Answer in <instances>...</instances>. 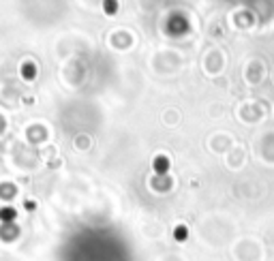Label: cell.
Here are the masks:
<instances>
[{
  "label": "cell",
  "mask_w": 274,
  "mask_h": 261,
  "mask_svg": "<svg viewBox=\"0 0 274 261\" xmlns=\"http://www.w3.org/2000/svg\"><path fill=\"white\" fill-rule=\"evenodd\" d=\"M156 169H158V171H165V169H167V161H165V159H158V161H156Z\"/></svg>",
  "instance_id": "6da1fadb"
},
{
  "label": "cell",
  "mask_w": 274,
  "mask_h": 261,
  "mask_svg": "<svg viewBox=\"0 0 274 261\" xmlns=\"http://www.w3.org/2000/svg\"><path fill=\"white\" fill-rule=\"evenodd\" d=\"M176 238L178 240H184V227H178L176 229Z\"/></svg>",
  "instance_id": "7a4b0ae2"
}]
</instances>
